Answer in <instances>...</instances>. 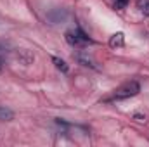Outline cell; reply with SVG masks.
<instances>
[{
  "instance_id": "cell-11",
  "label": "cell",
  "mask_w": 149,
  "mask_h": 147,
  "mask_svg": "<svg viewBox=\"0 0 149 147\" xmlns=\"http://www.w3.org/2000/svg\"><path fill=\"white\" fill-rule=\"evenodd\" d=\"M2 69H3V59L0 57V73H2Z\"/></svg>"
},
{
  "instance_id": "cell-2",
  "label": "cell",
  "mask_w": 149,
  "mask_h": 147,
  "mask_svg": "<svg viewBox=\"0 0 149 147\" xmlns=\"http://www.w3.org/2000/svg\"><path fill=\"white\" fill-rule=\"evenodd\" d=\"M66 42L73 47H85L88 43H92V40L87 37L80 28H74V30H70L66 31Z\"/></svg>"
},
{
  "instance_id": "cell-4",
  "label": "cell",
  "mask_w": 149,
  "mask_h": 147,
  "mask_svg": "<svg viewBox=\"0 0 149 147\" xmlns=\"http://www.w3.org/2000/svg\"><path fill=\"white\" fill-rule=\"evenodd\" d=\"M76 61H78L80 64H83V66H88V68H92V69H97L94 59H92L90 55H87V54H76Z\"/></svg>"
},
{
  "instance_id": "cell-7",
  "label": "cell",
  "mask_w": 149,
  "mask_h": 147,
  "mask_svg": "<svg viewBox=\"0 0 149 147\" xmlns=\"http://www.w3.org/2000/svg\"><path fill=\"white\" fill-rule=\"evenodd\" d=\"M52 62L56 64V68H57L59 71H63V73H68V69H70V68H68L66 61H63V59H59V57H56V55H54V57H52Z\"/></svg>"
},
{
  "instance_id": "cell-9",
  "label": "cell",
  "mask_w": 149,
  "mask_h": 147,
  "mask_svg": "<svg viewBox=\"0 0 149 147\" xmlns=\"http://www.w3.org/2000/svg\"><path fill=\"white\" fill-rule=\"evenodd\" d=\"M114 5L116 9H125L128 5V0H114Z\"/></svg>"
},
{
  "instance_id": "cell-3",
  "label": "cell",
  "mask_w": 149,
  "mask_h": 147,
  "mask_svg": "<svg viewBox=\"0 0 149 147\" xmlns=\"http://www.w3.org/2000/svg\"><path fill=\"white\" fill-rule=\"evenodd\" d=\"M68 17V10L63 9V7H54L52 10L47 12V19L52 23V24H59V23H64Z\"/></svg>"
},
{
  "instance_id": "cell-10",
  "label": "cell",
  "mask_w": 149,
  "mask_h": 147,
  "mask_svg": "<svg viewBox=\"0 0 149 147\" xmlns=\"http://www.w3.org/2000/svg\"><path fill=\"white\" fill-rule=\"evenodd\" d=\"M134 118L139 121H146V114H141V112H134Z\"/></svg>"
},
{
  "instance_id": "cell-6",
  "label": "cell",
  "mask_w": 149,
  "mask_h": 147,
  "mask_svg": "<svg viewBox=\"0 0 149 147\" xmlns=\"http://www.w3.org/2000/svg\"><path fill=\"white\" fill-rule=\"evenodd\" d=\"M137 9L142 16H149V0H137Z\"/></svg>"
},
{
  "instance_id": "cell-1",
  "label": "cell",
  "mask_w": 149,
  "mask_h": 147,
  "mask_svg": "<svg viewBox=\"0 0 149 147\" xmlns=\"http://www.w3.org/2000/svg\"><path fill=\"white\" fill-rule=\"evenodd\" d=\"M139 92H141V85H139V81L130 80V81H127V83L120 85V87L114 90V94H113V101L130 99V97H135Z\"/></svg>"
},
{
  "instance_id": "cell-8",
  "label": "cell",
  "mask_w": 149,
  "mask_h": 147,
  "mask_svg": "<svg viewBox=\"0 0 149 147\" xmlns=\"http://www.w3.org/2000/svg\"><path fill=\"white\" fill-rule=\"evenodd\" d=\"M109 45L111 47H121L123 45V33H114L109 38Z\"/></svg>"
},
{
  "instance_id": "cell-12",
  "label": "cell",
  "mask_w": 149,
  "mask_h": 147,
  "mask_svg": "<svg viewBox=\"0 0 149 147\" xmlns=\"http://www.w3.org/2000/svg\"><path fill=\"white\" fill-rule=\"evenodd\" d=\"M0 52H5V45L3 43H0Z\"/></svg>"
},
{
  "instance_id": "cell-5",
  "label": "cell",
  "mask_w": 149,
  "mask_h": 147,
  "mask_svg": "<svg viewBox=\"0 0 149 147\" xmlns=\"http://www.w3.org/2000/svg\"><path fill=\"white\" fill-rule=\"evenodd\" d=\"M10 119H14V112L9 107L0 106V121H10Z\"/></svg>"
}]
</instances>
